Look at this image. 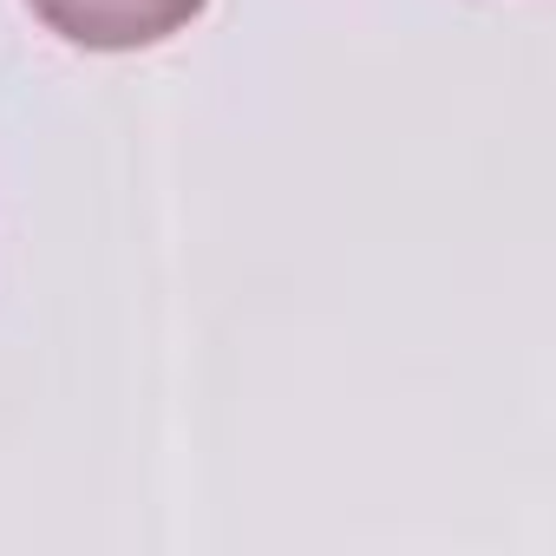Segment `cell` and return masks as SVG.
<instances>
[{"label":"cell","mask_w":556,"mask_h":556,"mask_svg":"<svg viewBox=\"0 0 556 556\" xmlns=\"http://www.w3.org/2000/svg\"><path fill=\"white\" fill-rule=\"evenodd\" d=\"M27 8L86 53H138L184 34L203 14V0H27Z\"/></svg>","instance_id":"obj_1"}]
</instances>
